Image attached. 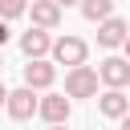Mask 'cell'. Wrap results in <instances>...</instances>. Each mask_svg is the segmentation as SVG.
Returning a JSON list of instances; mask_svg holds the SVG:
<instances>
[{
	"mask_svg": "<svg viewBox=\"0 0 130 130\" xmlns=\"http://www.w3.org/2000/svg\"><path fill=\"white\" fill-rule=\"evenodd\" d=\"M53 81H57V65H53L49 57H41V61H28V65H24V89H32V93H37V89H49Z\"/></svg>",
	"mask_w": 130,
	"mask_h": 130,
	"instance_id": "obj_4",
	"label": "cell"
},
{
	"mask_svg": "<svg viewBox=\"0 0 130 130\" xmlns=\"http://www.w3.org/2000/svg\"><path fill=\"white\" fill-rule=\"evenodd\" d=\"M85 53H89V45H85L81 37H57V41H53V49H49L53 65H69V69L85 65Z\"/></svg>",
	"mask_w": 130,
	"mask_h": 130,
	"instance_id": "obj_1",
	"label": "cell"
},
{
	"mask_svg": "<svg viewBox=\"0 0 130 130\" xmlns=\"http://www.w3.org/2000/svg\"><path fill=\"white\" fill-rule=\"evenodd\" d=\"M98 93V69L77 65L65 73V98H93Z\"/></svg>",
	"mask_w": 130,
	"mask_h": 130,
	"instance_id": "obj_2",
	"label": "cell"
},
{
	"mask_svg": "<svg viewBox=\"0 0 130 130\" xmlns=\"http://www.w3.org/2000/svg\"><path fill=\"white\" fill-rule=\"evenodd\" d=\"M126 32H130V24H126L122 16H110V20L98 24V45H102V49H118V45L126 41Z\"/></svg>",
	"mask_w": 130,
	"mask_h": 130,
	"instance_id": "obj_8",
	"label": "cell"
},
{
	"mask_svg": "<svg viewBox=\"0 0 130 130\" xmlns=\"http://www.w3.org/2000/svg\"><path fill=\"white\" fill-rule=\"evenodd\" d=\"M28 12H32V28H45V32H49V28L61 24V8H57L53 0H32Z\"/></svg>",
	"mask_w": 130,
	"mask_h": 130,
	"instance_id": "obj_10",
	"label": "cell"
},
{
	"mask_svg": "<svg viewBox=\"0 0 130 130\" xmlns=\"http://www.w3.org/2000/svg\"><path fill=\"white\" fill-rule=\"evenodd\" d=\"M28 12V0H0V20L8 24V20H16V16H24Z\"/></svg>",
	"mask_w": 130,
	"mask_h": 130,
	"instance_id": "obj_12",
	"label": "cell"
},
{
	"mask_svg": "<svg viewBox=\"0 0 130 130\" xmlns=\"http://www.w3.org/2000/svg\"><path fill=\"white\" fill-rule=\"evenodd\" d=\"M4 110H8V118H16V122H28L32 114H37V93L32 89H8V102H4Z\"/></svg>",
	"mask_w": 130,
	"mask_h": 130,
	"instance_id": "obj_5",
	"label": "cell"
},
{
	"mask_svg": "<svg viewBox=\"0 0 130 130\" xmlns=\"http://www.w3.org/2000/svg\"><path fill=\"white\" fill-rule=\"evenodd\" d=\"M4 102H8V89H4V81H0V106H4Z\"/></svg>",
	"mask_w": 130,
	"mask_h": 130,
	"instance_id": "obj_16",
	"label": "cell"
},
{
	"mask_svg": "<svg viewBox=\"0 0 130 130\" xmlns=\"http://www.w3.org/2000/svg\"><path fill=\"white\" fill-rule=\"evenodd\" d=\"M49 49H53V37H49L45 28H28V32H20V53H24L28 61L49 57Z\"/></svg>",
	"mask_w": 130,
	"mask_h": 130,
	"instance_id": "obj_7",
	"label": "cell"
},
{
	"mask_svg": "<svg viewBox=\"0 0 130 130\" xmlns=\"http://www.w3.org/2000/svg\"><path fill=\"white\" fill-rule=\"evenodd\" d=\"M49 130H69V126H49Z\"/></svg>",
	"mask_w": 130,
	"mask_h": 130,
	"instance_id": "obj_18",
	"label": "cell"
},
{
	"mask_svg": "<svg viewBox=\"0 0 130 130\" xmlns=\"http://www.w3.org/2000/svg\"><path fill=\"white\" fill-rule=\"evenodd\" d=\"M77 8H81V16H85V20H93V24H102V20H110V16H114V0H81Z\"/></svg>",
	"mask_w": 130,
	"mask_h": 130,
	"instance_id": "obj_11",
	"label": "cell"
},
{
	"mask_svg": "<svg viewBox=\"0 0 130 130\" xmlns=\"http://www.w3.org/2000/svg\"><path fill=\"white\" fill-rule=\"evenodd\" d=\"M98 81H106L110 89H122V85L130 81V61H126V57H106V61L98 65Z\"/></svg>",
	"mask_w": 130,
	"mask_h": 130,
	"instance_id": "obj_6",
	"label": "cell"
},
{
	"mask_svg": "<svg viewBox=\"0 0 130 130\" xmlns=\"http://www.w3.org/2000/svg\"><path fill=\"white\" fill-rule=\"evenodd\" d=\"M8 37H12V32H8V24H4V20H0V49H4V45H8Z\"/></svg>",
	"mask_w": 130,
	"mask_h": 130,
	"instance_id": "obj_13",
	"label": "cell"
},
{
	"mask_svg": "<svg viewBox=\"0 0 130 130\" xmlns=\"http://www.w3.org/2000/svg\"><path fill=\"white\" fill-rule=\"evenodd\" d=\"M57 8H69V4H81V0H53Z\"/></svg>",
	"mask_w": 130,
	"mask_h": 130,
	"instance_id": "obj_14",
	"label": "cell"
},
{
	"mask_svg": "<svg viewBox=\"0 0 130 130\" xmlns=\"http://www.w3.org/2000/svg\"><path fill=\"white\" fill-rule=\"evenodd\" d=\"M98 110H102V118H114V122H122V118L130 114V98H126L122 89H106V93L98 98Z\"/></svg>",
	"mask_w": 130,
	"mask_h": 130,
	"instance_id": "obj_9",
	"label": "cell"
},
{
	"mask_svg": "<svg viewBox=\"0 0 130 130\" xmlns=\"http://www.w3.org/2000/svg\"><path fill=\"white\" fill-rule=\"evenodd\" d=\"M122 130H130V114H126V118H122Z\"/></svg>",
	"mask_w": 130,
	"mask_h": 130,
	"instance_id": "obj_17",
	"label": "cell"
},
{
	"mask_svg": "<svg viewBox=\"0 0 130 130\" xmlns=\"http://www.w3.org/2000/svg\"><path fill=\"white\" fill-rule=\"evenodd\" d=\"M122 49H126V61H130V32H126V41H122Z\"/></svg>",
	"mask_w": 130,
	"mask_h": 130,
	"instance_id": "obj_15",
	"label": "cell"
},
{
	"mask_svg": "<svg viewBox=\"0 0 130 130\" xmlns=\"http://www.w3.org/2000/svg\"><path fill=\"white\" fill-rule=\"evenodd\" d=\"M0 69H4V57H0Z\"/></svg>",
	"mask_w": 130,
	"mask_h": 130,
	"instance_id": "obj_19",
	"label": "cell"
},
{
	"mask_svg": "<svg viewBox=\"0 0 130 130\" xmlns=\"http://www.w3.org/2000/svg\"><path fill=\"white\" fill-rule=\"evenodd\" d=\"M69 98L65 93H45V98H37V114L49 122V126H65L69 122Z\"/></svg>",
	"mask_w": 130,
	"mask_h": 130,
	"instance_id": "obj_3",
	"label": "cell"
}]
</instances>
